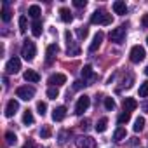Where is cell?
<instances>
[{
	"mask_svg": "<svg viewBox=\"0 0 148 148\" xmlns=\"http://www.w3.org/2000/svg\"><path fill=\"white\" fill-rule=\"evenodd\" d=\"M112 14H108L106 11H103V9H99V11H96V12H92V16H91V23L92 25H112Z\"/></svg>",
	"mask_w": 148,
	"mask_h": 148,
	"instance_id": "6da1fadb",
	"label": "cell"
},
{
	"mask_svg": "<svg viewBox=\"0 0 148 148\" xmlns=\"http://www.w3.org/2000/svg\"><path fill=\"white\" fill-rule=\"evenodd\" d=\"M37 54V47H35V42L32 40H25L23 47H21V56L26 59V61H32Z\"/></svg>",
	"mask_w": 148,
	"mask_h": 148,
	"instance_id": "7a4b0ae2",
	"label": "cell"
},
{
	"mask_svg": "<svg viewBox=\"0 0 148 148\" xmlns=\"http://www.w3.org/2000/svg\"><path fill=\"white\" fill-rule=\"evenodd\" d=\"M16 96H18L19 99H23V101H30V99H33V96H35V89H33L32 86H21V87H18Z\"/></svg>",
	"mask_w": 148,
	"mask_h": 148,
	"instance_id": "3957f363",
	"label": "cell"
},
{
	"mask_svg": "<svg viewBox=\"0 0 148 148\" xmlns=\"http://www.w3.org/2000/svg\"><path fill=\"white\" fill-rule=\"evenodd\" d=\"M110 40L113 42V44H124V40H125V26H119V28H115V30H112L110 32Z\"/></svg>",
	"mask_w": 148,
	"mask_h": 148,
	"instance_id": "277c9868",
	"label": "cell"
},
{
	"mask_svg": "<svg viewBox=\"0 0 148 148\" xmlns=\"http://www.w3.org/2000/svg\"><path fill=\"white\" fill-rule=\"evenodd\" d=\"M145 56H146V52H145V47H141V45H134L129 52V59L132 63H141L145 59Z\"/></svg>",
	"mask_w": 148,
	"mask_h": 148,
	"instance_id": "5b68a950",
	"label": "cell"
},
{
	"mask_svg": "<svg viewBox=\"0 0 148 148\" xmlns=\"http://www.w3.org/2000/svg\"><path fill=\"white\" fill-rule=\"evenodd\" d=\"M64 38H66V44H68V56H79L80 54V47L75 45V42H73V38H71V33L68 30L64 32Z\"/></svg>",
	"mask_w": 148,
	"mask_h": 148,
	"instance_id": "8992f818",
	"label": "cell"
},
{
	"mask_svg": "<svg viewBox=\"0 0 148 148\" xmlns=\"http://www.w3.org/2000/svg\"><path fill=\"white\" fill-rule=\"evenodd\" d=\"M89 105H91V98H89L87 94L80 96L79 101H77V105H75V113H77V115H82V113L89 108Z\"/></svg>",
	"mask_w": 148,
	"mask_h": 148,
	"instance_id": "52a82bcc",
	"label": "cell"
},
{
	"mask_svg": "<svg viewBox=\"0 0 148 148\" xmlns=\"http://www.w3.org/2000/svg\"><path fill=\"white\" fill-rule=\"evenodd\" d=\"M75 143H77V148H98L96 139H92L91 136H79Z\"/></svg>",
	"mask_w": 148,
	"mask_h": 148,
	"instance_id": "ba28073f",
	"label": "cell"
},
{
	"mask_svg": "<svg viewBox=\"0 0 148 148\" xmlns=\"http://www.w3.org/2000/svg\"><path fill=\"white\" fill-rule=\"evenodd\" d=\"M21 70V61L19 58H11L5 64V71L9 73V75H16V73Z\"/></svg>",
	"mask_w": 148,
	"mask_h": 148,
	"instance_id": "9c48e42d",
	"label": "cell"
},
{
	"mask_svg": "<svg viewBox=\"0 0 148 148\" xmlns=\"http://www.w3.org/2000/svg\"><path fill=\"white\" fill-rule=\"evenodd\" d=\"M49 86L51 87H58V86H63L66 84V75H63V73H52V75L49 77Z\"/></svg>",
	"mask_w": 148,
	"mask_h": 148,
	"instance_id": "30bf717a",
	"label": "cell"
},
{
	"mask_svg": "<svg viewBox=\"0 0 148 148\" xmlns=\"http://www.w3.org/2000/svg\"><path fill=\"white\" fill-rule=\"evenodd\" d=\"M103 32H98L96 35H94V38H92V42H91V45H89V52H96L98 49H99V45H101V42H103Z\"/></svg>",
	"mask_w": 148,
	"mask_h": 148,
	"instance_id": "8fae6325",
	"label": "cell"
},
{
	"mask_svg": "<svg viewBox=\"0 0 148 148\" xmlns=\"http://www.w3.org/2000/svg\"><path fill=\"white\" fill-rule=\"evenodd\" d=\"M19 110V103L16 101V99H11L9 103H7V106H5V117H14L16 115V112Z\"/></svg>",
	"mask_w": 148,
	"mask_h": 148,
	"instance_id": "7c38bea8",
	"label": "cell"
},
{
	"mask_svg": "<svg viewBox=\"0 0 148 148\" xmlns=\"http://www.w3.org/2000/svg\"><path fill=\"white\" fill-rule=\"evenodd\" d=\"M58 51H59V47H58L56 44H51V45L47 47V51H45V56H47V59H45V63H47V64H51V63H52V59L56 58V54H58Z\"/></svg>",
	"mask_w": 148,
	"mask_h": 148,
	"instance_id": "4fadbf2b",
	"label": "cell"
},
{
	"mask_svg": "<svg viewBox=\"0 0 148 148\" xmlns=\"http://www.w3.org/2000/svg\"><path fill=\"white\" fill-rule=\"evenodd\" d=\"M66 117V106H58L52 110V120L54 122H61Z\"/></svg>",
	"mask_w": 148,
	"mask_h": 148,
	"instance_id": "5bb4252c",
	"label": "cell"
},
{
	"mask_svg": "<svg viewBox=\"0 0 148 148\" xmlns=\"http://www.w3.org/2000/svg\"><path fill=\"white\" fill-rule=\"evenodd\" d=\"M23 77H25V80H26V82H33V84L40 82V75H38L35 70H26V71L23 73Z\"/></svg>",
	"mask_w": 148,
	"mask_h": 148,
	"instance_id": "9a60e30c",
	"label": "cell"
},
{
	"mask_svg": "<svg viewBox=\"0 0 148 148\" xmlns=\"http://www.w3.org/2000/svg\"><path fill=\"white\" fill-rule=\"evenodd\" d=\"M124 112H127V113H131L132 110H136L138 108V101L134 99V98H124Z\"/></svg>",
	"mask_w": 148,
	"mask_h": 148,
	"instance_id": "2e32d148",
	"label": "cell"
},
{
	"mask_svg": "<svg viewBox=\"0 0 148 148\" xmlns=\"http://www.w3.org/2000/svg\"><path fill=\"white\" fill-rule=\"evenodd\" d=\"M113 12L119 14V16H124L127 12V5L125 2H122V0H117V2H113Z\"/></svg>",
	"mask_w": 148,
	"mask_h": 148,
	"instance_id": "e0dca14e",
	"label": "cell"
},
{
	"mask_svg": "<svg viewBox=\"0 0 148 148\" xmlns=\"http://www.w3.org/2000/svg\"><path fill=\"white\" fill-rule=\"evenodd\" d=\"M59 18H61L63 23H71V21H73V14L70 12L68 7H61V9H59Z\"/></svg>",
	"mask_w": 148,
	"mask_h": 148,
	"instance_id": "ac0fdd59",
	"label": "cell"
},
{
	"mask_svg": "<svg viewBox=\"0 0 148 148\" xmlns=\"http://www.w3.org/2000/svg\"><path fill=\"white\" fill-rule=\"evenodd\" d=\"M42 14V9H40V5H37V4H33V5H30L28 7V16L30 18H33L35 21L38 19V16Z\"/></svg>",
	"mask_w": 148,
	"mask_h": 148,
	"instance_id": "d6986e66",
	"label": "cell"
},
{
	"mask_svg": "<svg viewBox=\"0 0 148 148\" xmlns=\"http://www.w3.org/2000/svg\"><path fill=\"white\" fill-rule=\"evenodd\" d=\"M80 75H82V79H84V80H86V79H92V77H94L92 66H91V64H86V66L80 70Z\"/></svg>",
	"mask_w": 148,
	"mask_h": 148,
	"instance_id": "ffe728a7",
	"label": "cell"
},
{
	"mask_svg": "<svg viewBox=\"0 0 148 148\" xmlns=\"http://www.w3.org/2000/svg\"><path fill=\"white\" fill-rule=\"evenodd\" d=\"M32 33H33V37H40L42 35V23L37 19V21H33V25H32Z\"/></svg>",
	"mask_w": 148,
	"mask_h": 148,
	"instance_id": "44dd1931",
	"label": "cell"
},
{
	"mask_svg": "<svg viewBox=\"0 0 148 148\" xmlns=\"http://www.w3.org/2000/svg\"><path fill=\"white\" fill-rule=\"evenodd\" d=\"M106 127H108V119H106V117L99 119V120H98V124H96V131H98V132H105V131H106Z\"/></svg>",
	"mask_w": 148,
	"mask_h": 148,
	"instance_id": "7402d4cb",
	"label": "cell"
},
{
	"mask_svg": "<svg viewBox=\"0 0 148 148\" xmlns=\"http://www.w3.org/2000/svg\"><path fill=\"white\" fill-rule=\"evenodd\" d=\"M125 136H127V132H125L124 127H119V129H115V132H113V139H115V141H122V139H125Z\"/></svg>",
	"mask_w": 148,
	"mask_h": 148,
	"instance_id": "603a6c76",
	"label": "cell"
},
{
	"mask_svg": "<svg viewBox=\"0 0 148 148\" xmlns=\"http://www.w3.org/2000/svg\"><path fill=\"white\" fill-rule=\"evenodd\" d=\"M35 122V119H33V113L30 112V110H26L25 113H23V124L25 125H32Z\"/></svg>",
	"mask_w": 148,
	"mask_h": 148,
	"instance_id": "cb8c5ba5",
	"label": "cell"
},
{
	"mask_svg": "<svg viewBox=\"0 0 148 148\" xmlns=\"http://www.w3.org/2000/svg\"><path fill=\"white\" fill-rule=\"evenodd\" d=\"M11 18H12V14H11V11L7 9V4H4V7H2V21H4V23H9Z\"/></svg>",
	"mask_w": 148,
	"mask_h": 148,
	"instance_id": "d4e9b609",
	"label": "cell"
},
{
	"mask_svg": "<svg viewBox=\"0 0 148 148\" xmlns=\"http://www.w3.org/2000/svg\"><path fill=\"white\" fill-rule=\"evenodd\" d=\"M143 127H145V119L143 117H138L136 120H134V132H139V131H143Z\"/></svg>",
	"mask_w": 148,
	"mask_h": 148,
	"instance_id": "484cf974",
	"label": "cell"
},
{
	"mask_svg": "<svg viewBox=\"0 0 148 148\" xmlns=\"http://www.w3.org/2000/svg\"><path fill=\"white\" fill-rule=\"evenodd\" d=\"M87 35H89V28H87V26H80V28H77V37H79L80 40H84Z\"/></svg>",
	"mask_w": 148,
	"mask_h": 148,
	"instance_id": "4316f807",
	"label": "cell"
},
{
	"mask_svg": "<svg viewBox=\"0 0 148 148\" xmlns=\"http://www.w3.org/2000/svg\"><path fill=\"white\" fill-rule=\"evenodd\" d=\"M51 134H52L51 127H49V125H42V129H40V138H42V139H47V138H51Z\"/></svg>",
	"mask_w": 148,
	"mask_h": 148,
	"instance_id": "83f0119b",
	"label": "cell"
},
{
	"mask_svg": "<svg viewBox=\"0 0 148 148\" xmlns=\"http://www.w3.org/2000/svg\"><path fill=\"white\" fill-rule=\"evenodd\" d=\"M58 96H59V89L58 87H49L47 89V98L49 99H56Z\"/></svg>",
	"mask_w": 148,
	"mask_h": 148,
	"instance_id": "f1b7e54d",
	"label": "cell"
},
{
	"mask_svg": "<svg viewBox=\"0 0 148 148\" xmlns=\"http://www.w3.org/2000/svg\"><path fill=\"white\" fill-rule=\"evenodd\" d=\"M5 141H7V145H16V141H18V138H16V134L14 132H5Z\"/></svg>",
	"mask_w": 148,
	"mask_h": 148,
	"instance_id": "f546056e",
	"label": "cell"
},
{
	"mask_svg": "<svg viewBox=\"0 0 148 148\" xmlns=\"http://www.w3.org/2000/svg\"><path fill=\"white\" fill-rule=\"evenodd\" d=\"M129 119H131V113L124 112V113H120V115H119L117 122H119V124H127V122H129Z\"/></svg>",
	"mask_w": 148,
	"mask_h": 148,
	"instance_id": "4dcf8cb0",
	"label": "cell"
},
{
	"mask_svg": "<svg viewBox=\"0 0 148 148\" xmlns=\"http://www.w3.org/2000/svg\"><path fill=\"white\" fill-rule=\"evenodd\" d=\"M139 96H141V98H146V96H148V80L139 86Z\"/></svg>",
	"mask_w": 148,
	"mask_h": 148,
	"instance_id": "1f68e13d",
	"label": "cell"
},
{
	"mask_svg": "<svg viewBox=\"0 0 148 148\" xmlns=\"http://www.w3.org/2000/svg\"><path fill=\"white\" fill-rule=\"evenodd\" d=\"M105 108H106L108 112H112V110L115 108V101H113V98H105Z\"/></svg>",
	"mask_w": 148,
	"mask_h": 148,
	"instance_id": "d6a6232c",
	"label": "cell"
},
{
	"mask_svg": "<svg viewBox=\"0 0 148 148\" xmlns=\"http://www.w3.org/2000/svg\"><path fill=\"white\" fill-rule=\"evenodd\" d=\"M26 16H19V32L21 33H25L26 32Z\"/></svg>",
	"mask_w": 148,
	"mask_h": 148,
	"instance_id": "836d02e7",
	"label": "cell"
},
{
	"mask_svg": "<svg viewBox=\"0 0 148 148\" xmlns=\"http://www.w3.org/2000/svg\"><path fill=\"white\" fill-rule=\"evenodd\" d=\"M37 112H38L40 115H45V112H47V105H45L44 101H38V103H37Z\"/></svg>",
	"mask_w": 148,
	"mask_h": 148,
	"instance_id": "e575fe53",
	"label": "cell"
},
{
	"mask_svg": "<svg viewBox=\"0 0 148 148\" xmlns=\"http://www.w3.org/2000/svg\"><path fill=\"white\" fill-rule=\"evenodd\" d=\"M80 127H82V131H89V129H91V120H89V119H84V120L80 122Z\"/></svg>",
	"mask_w": 148,
	"mask_h": 148,
	"instance_id": "d590c367",
	"label": "cell"
},
{
	"mask_svg": "<svg viewBox=\"0 0 148 148\" xmlns=\"http://www.w3.org/2000/svg\"><path fill=\"white\" fill-rule=\"evenodd\" d=\"M73 5H75V7H86L87 2H86V0H75V2H73Z\"/></svg>",
	"mask_w": 148,
	"mask_h": 148,
	"instance_id": "8d00e7d4",
	"label": "cell"
},
{
	"mask_svg": "<svg viewBox=\"0 0 148 148\" xmlns=\"http://www.w3.org/2000/svg\"><path fill=\"white\" fill-rule=\"evenodd\" d=\"M141 21H143V26H145V28H148V14H145Z\"/></svg>",
	"mask_w": 148,
	"mask_h": 148,
	"instance_id": "74e56055",
	"label": "cell"
},
{
	"mask_svg": "<svg viewBox=\"0 0 148 148\" xmlns=\"http://www.w3.org/2000/svg\"><path fill=\"white\" fill-rule=\"evenodd\" d=\"M82 86H84V84H82L80 80H77V82H75V86H73V89H80Z\"/></svg>",
	"mask_w": 148,
	"mask_h": 148,
	"instance_id": "f35d334b",
	"label": "cell"
},
{
	"mask_svg": "<svg viewBox=\"0 0 148 148\" xmlns=\"http://www.w3.org/2000/svg\"><path fill=\"white\" fill-rule=\"evenodd\" d=\"M23 148H33V141H28V143H26Z\"/></svg>",
	"mask_w": 148,
	"mask_h": 148,
	"instance_id": "ab89813d",
	"label": "cell"
},
{
	"mask_svg": "<svg viewBox=\"0 0 148 148\" xmlns=\"http://www.w3.org/2000/svg\"><path fill=\"white\" fill-rule=\"evenodd\" d=\"M145 73H146V75H148V66H146V68H145Z\"/></svg>",
	"mask_w": 148,
	"mask_h": 148,
	"instance_id": "60d3db41",
	"label": "cell"
},
{
	"mask_svg": "<svg viewBox=\"0 0 148 148\" xmlns=\"http://www.w3.org/2000/svg\"><path fill=\"white\" fill-rule=\"evenodd\" d=\"M146 45H148V37H146Z\"/></svg>",
	"mask_w": 148,
	"mask_h": 148,
	"instance_id": "b9f144b4",
	"label": "cell"
}]
</instances>
